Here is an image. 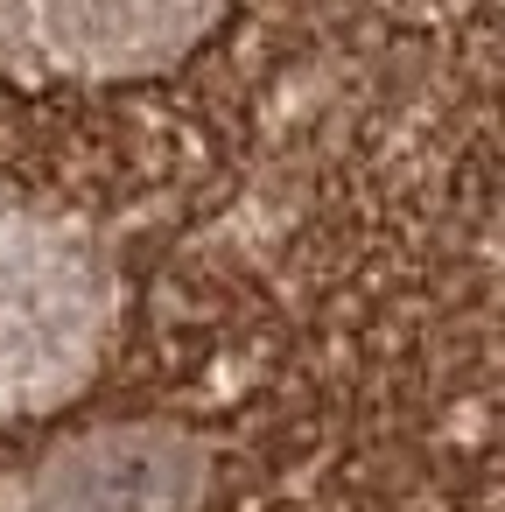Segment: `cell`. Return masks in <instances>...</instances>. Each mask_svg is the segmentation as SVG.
I'll list each match as a JSON object with an SVG mask.
<instances>
[{"label": "cell", "instance_id": "2", "mask_svg": "<svg viewBox=\"0 0 505 512\" xmlns=\"http://www.w3.org/2000/svg\"><path fill=\"white\" fill-rule=\"evenodd\" d=\"M204 456L176 428H99L0 491V512H197Z\"/></svg>", "mask_w": 505, "mask_h": 512}, {"label": "cell", "instance_id": "3", "mask_svg": "<svg viewBox=\"0 0 505 512\" xmlns=\"http://www.w3.org/2000/svg\"><path fill=\"white\" fill-rule=\"evenodd\" d=\"M8 29L71 71H148L190 50L218 0H0Z\"/></svg>", "mask_w": 505, "mask_h": 512}, {"label": "cell", "instance_id": "1", "mask_svg": "<svg viewBox=\"0 0 505 512\" xmlns=\"http://www.w3.org/2000/svg\"><path fill=\"white\" fill-rule=\"evenodd\" d=\"M106 330V281L92 253L43 225L0 211V414H36L64 400Z\"/></svg>", "mask_w": 505, "mask_h": 512}]
</instances>
